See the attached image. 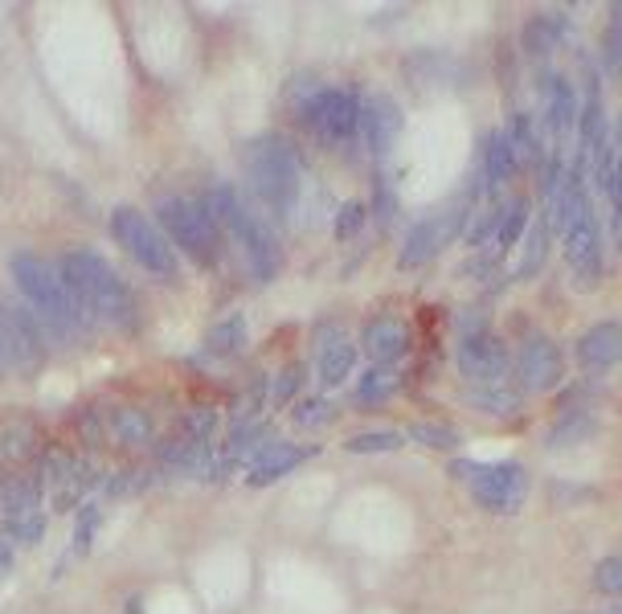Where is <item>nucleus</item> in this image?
<instances>
[{
	"label": "nucleus",
	"mask_w": 622,
	"mask_h": 614,
	"mask_svg": "<svg viewBox=\"0 0 622 614\" xmlns=\"http://www.w3.org/2000/svg\"><path fill=\"white\" fill-rule=\"evenodd\" d=\"M581 172H586V164L577 160L565 184H561L557 201L544 209V217H549V230H557L565 262L577 275V283H598L602 278V226H598V214H594V201L586 193Z\"/></svg>",
	"instance_id": "f257e3e1"
},
{
	"label": "nucleus",
	"mask_w": 622,
	"mask_h": 614,
	"mask_svg": "<svg viewBox=\"0 0 622 614\" xmlns=\"http://www.w3.org/2000/svg\"><path fill=\"white\" fill-rule=\"evenodd\" d=\"M9 275H13L16 292H21V304H30L33 316L46 323V328H54V332L82 337L94 323L91 316H87V307L74 299V292L66 287L62 271H58L54 262L21 250V254L9 259Z\"/></svg>",
	"instance_id": "f03ea898"
},
{
	"label": "nucleus",
	"mask_w": 622,
	"mask_h": 614,
	"mask_svg": "<svg viewBox=\"0 0 622 614\" xmlns=\"http://www.w3.org/2000/svg\"><path fill=\"white\" fill-rule=\"evenodd\" d=\"M66 287L74 292V299L87 307L91 320H103L111 328H131L136 323V299L124 287V278L111 271V262L94 250H66L62 262Z\"/></svg>",
	"instance_id": "7ed1b4c3"
},
{
	"label": "nucleus",
	"mask_w": 622,
	"mask_h": 614,
	"mask_svg": "<svg viewBox=\"0 0 622 614\" xmlns=\"http://www.w3.org/2000/svg\"><path fill=\"white\" fill-rule=\"evenodd\" d=\"M201 201H205V209L214 214V221H218V230H226L233 242H238V250H242V259H246V266H250V275L258 278V283L279 275L283 250H279V242H275V234L266 230V221L250 209L233 184H221V181L209 184Z\"/></svg>",
	"instance_id": "20e7f679"
},
{
	"label": "nucleus",
	"mask_w": 622,
	"mask_h": 614,
	"mask_svg": "<svg viewBox=\"0 0 622 614\" xmlns=\"http://www.w3.org/2000/svg\"><path fill=\"white\" fill-rule=\"evenodd\" d=\"M246 172L254 184V197L263 201L270 214H291L299 201V184H303V164H299L296 148L287 136H254L246 144Z\"/></svg>",
	"instance_id": "39448f33"
},
{
	"label": "nucleus",
	"mask_w": 622,
	"mask_h": 614,
	"mask_svg": "<svg viewBox=\"0 0 622 614\" xmlns=\"http://www.w3.org/2000/svg\"><path fill=\"white\" fill-rule=\"evenodd\" d=\"M451 479L466 484L475 504L483 512H496V516H512L520 512L525 496H529V471L516 459H499V463H475V459H454Z\"/></svg>",
	"instance_id": "423d86ee"
},
{
	"label": "nucleus",
	"mask_w": 622,
	"mask_h": 614,
	"mask_svg": "<svg viewBox=\"0 0 622 614\" xmlns=\"http://www.w3.org/2000/svg\"><path fill=\"white\" fill-rule=\"evenodd\" d=\"M475 197H480V184H466L463 201H454V205H447L442 214H430L422 217L414 230L405 234L402 242V254H398V266L402 271H414V266H426V262H435L447 246L454 242V238H463L466 226H471V217H475Z\"/></svg>",
	"instance_id": "0eeeda50"
},
{
	"label": "nucleus",
	"mask_w": 622,
	"mask_h": 614,
	"mask_svg": "<svg viewBox=\"0 0 622 614\" xmlns=\"http://www.w3.org/2000/svg\"><path fill=\"white\" fill-rule=\"evenodd\" d=\"M160 209V221H164V238L176 242L185 254L201 262V266H214L221 254V230L214 214L205 209L201 197H160L156 201Z\"/></svg>",
	"instance_id": "6e6552de"
},
{
	"label": "nucleus",
	"mask_w": 622,
	"mask_h": 614,
	"mask_svg": "<svg viewBox=\"0 0 622 614\" xmlns=\"http://www.w3.org/2000/svg\"><path fill=\"white\" fill-rule=\"evenodd\" d=\"M111 234H115V242L124 246L127 254L140 262L148 275H156V278L181 275V262H176L172 242L164 238L160 226H152V221L140 214V209L115 205V209H111Z\"/></svg>",
	"instance_id": "1a4fd4ad"
},
{
	"label": "nucleus",
	"mask_w": 622,
	"mask_h": 614,
	"mask_svg": "<svg viewBox=\"0 0 622 614\" xmlns=\"http://www.w3.org/2000/svg\"><path fill=\"white\" fill-rule=\"evenodd\" d=\"M296 115L324 148H341L360 132V99L344 87H320Z\"/></svg>",
	"instance_id": "9d476101"
},
{
	"label": "nucleus",
	"mask_w": 622,
	"mask_h": 614,
	"mask_svg": "<svg viewBox=\"0 0 622 614\" xmlns=\"http://www.w3.org/2000/svg\"><path fill=\"white\" fill-rule=\"evenodd\" d=\"M454 365L471 385H504V377L512 373V353L499 337L483 332H463L454 344Z\"/></svg>",
	"instance_id": "9b49d317"
},
{
	"label": "nucleus",
	"mask_w": 622,
	"mask_h": 614,
	"mask_svg": "<svg viewBox=\"0 0 622 614\" xmlns=\"http://www.w3.org/2000/svg\"><path fill=\"white\" fill-rule=\"evenodd\" d=\"M512 368H516L520 394H549V389H557V385L565 382V356H561L557 344L549 337H541V332L525 337Z\"/></svg>",
	"instance_id": "f8f14e48"
},
{
	"label": "nucleus",
	"mask_w": 622,
	"mask_h": 614,
	"mask_svg": "<svg viewBox=\"0 0 622 614\" xmlns=\"http://www.w3.org/2000/svg\"><path fill=\"white\" fill-rule=\"evenodd\" d=\"M541 111H544V127H549L553 144H557V148H565V139L574 136L577 115H581V107H577V94H574V87H569V78L544 70V78H541Z\"/></svg>",
	"instance_id": "ddd939ff"
},
{
	"label": "nucleus",
	"mask_w": 622,
	"mask_h": 614,
	"mask_svg": "<svg viewBox=\"0 0 622 614\" xmlns=\"http://www.w3.org/2000/svg\"><path fill=\"white\" fill-rule=\"evenodd\" d=\"M402 132V111L389 94H373L360 103V132L357 136L365 139V152L373 160H385L393 152V139Z\"/></svg>",
	"instance_id": "4468645a"
},
{
	"label": "nucleus",
	"mask_w": 622,
	"mask_h": 614,
	"mask_svg": "<svg viewBox=\"0 0 622 614\" xmlns=\"http://www.w3.org/2000/svg\"><path fill=\"white\" fill-rule=\"evenodd\" d=\"M315 459V446H296V443H266L254 459L246 463V484L250 488H266L283 479L287 471H296L299 463Z\"/></svg>",
	"instance_id": "2eb2a0df"
},
{
	"label": "nucleus",
	"mask_w": 622,
	"mask_h": 614,
	"mask_svg": "<svg viewBox=\"0 0 622 614\" xmlns=\"http://www.w3.org/2000/svg\"><path fill=\"white\" fill-rule=\"evenodd\" d=\"M622 361V323L602 320L586 328L577 340V365L581 373H607Z\"/></svg>",
	"instance_id": "dca6fc26"
},
{
	"label": "nucleus",
	"mask_w": 622,
	"mask_h": 614,
	"mask_svg": "<svg viewBox=\"0 0 622 614\" xmlns=\"http://www.w3.org/2000/svg\"><path fill=\"white\" fill-rule=\"evenodd\" d=\"M360 349L369 353L373 365H393L410 353V328L402 320H393V316H377V320L365 323V332H360Z\"/></svg>",
	"instance_id": "f3484780"
},
{
	"label": "nucleus",
	"mask_w": 622,
	"mask_h": 614,
	"mask_svg": "<svg viewBox=\"0 0 622 614\" xmlns=\"http://www.w3.org/2000/svg\"><path fill=\"white\" fill-rule=\"evenodd\" d=\"M516 164H520V160H516L512 144H508V132H487V136H483V172H480L483 189H487V201H496L499 189L512 181Z\"/></svg>",
	"instance_id": "a211bd4d"
},
{
	"label": "nucleus",
	"mask_w": 622,
	"mask_h": 614,
	"mask_svg": "<svg viewBox=\"0 0 622 614\" xmlns=\"http://www.w3.org/2000/svg\"><path fill=\"white\" fill-rule=\"evenodd\" d=\"M598 434V418L590 410H565V414L544 430V451H569V446L590 443Z\"/></svg>",
	"instance_id": "6ab92c4d"
},
{
	"label": "nucleus",
	"mask_w": 622,
	"mask_h": 614,
	"mask_svg": "<svg viewBox=\"0 0 622 614\" xmlns=\"http://www.w3.org/2000/svg\"><path fill=\"white\" fill-rule=\"evenodd\" d=\"M466 406L487 418H516L520 406H525V394L508 389V385H471L466 389Z\"/></svg>",
	"instance_id": "aec40b11"
},
{
	"label": "nucleus",
	"mask_w": 622,
	"mask_h": 614,
	"mask_svg": "<svg viewBox=\"0 0 622 614\" xmlns=\"http://www.w3.org/2000/svg\"><path fill=\"white\" fill-rule=\"evenodd\" d=\"M398 385H402V373L393 365H373L360 373L357 389H353V401H357L360 410H373L381 401H389L398 394Z\"/></svg>",
	"instance_id": "412c9836"
},
{
	"label": "nucleus",
	"mask_w": 622,
	"mask_h": 614,
	"mask_svg": "<svg viewBox=\"0 0 622 614\" xmlns=\"http://www.w3.org/2000/svg\"><path fill=\"white\" fill-rule=\"evenodd\" d=\"M357 368V349L341 340V344H332V349H320V361H315V377L324 389H336V385L348 382V373Z\"/></svg>",
	"instance_id": "4be33fe9"
},
{
	"label": "nucleus",
	"mask_w": 622,
	"mask_h": 614,
	"mask_svg": "<svg viewBox=\"0 0 622 614\" xmlns=\"http://www.w3.org/2000/svg\"><path fill=\"white\" fill-rule=\"evenodd\" d=\"M246 316L242 311H233V316H226V320H218L209 332H205V349L218 356H238L242 349H246Z\"/></svg>",
	"instance_id": "5701e85b"
},
{
	"label": "nucleus",
	"mask_w": 622,
	"mask_h": 614,
	"mask_svg": "<svg viewBox=\"0 0 622 614\" xmlns=\"http://www.w3.org/2000/svg\"><path fill=\"white\" fill-rule=\"evenodd\" d=\"M561 33H565V21L553 13H541L532 16L529 25H525V33H520V42H525V49H529L532 58H544V54H553L561 42Z\"/></svg>",
	"instance_id": "b1692460"
},
{
	"label": "nucleus",
	"mask_w": 622,
	"mask_h": 614,
	"mask_svg": "<svg viewBox=\"0 0 622 614\" xmlns=\"http://www.w3.org/2000/svg\"><path fill=\"white\" fill-rule=\"evenodd\" d=\"M111 434L124 446H143L152 439V418L136 406H119V410H111Z\"/></svg>",
	"instance_id": "393cba45"
},
{
	"label": "nucleus",
	"mask_w": 622,
	"mask_h": 614,
	"mask_svg": "<svg viewBox=\"0 0 622 614\" xmlns=\"http://www.w3.org/2000/svg\"><path fill=\"white\" fill-rule=\"evenodd\" d=\"M508 144H512L516 160H525V164H544L541 136H537V123H532L529 111H516L512 115V123H508Z\"/></svg>",
	"instance_id": "a878e982"
},
{
	"label": "nucleus",
	"mask_w": 622,
	"mask_h": 614,
	"mask_svg": "<svg viewBox=\"0 0 622 614\" xmlns=\"http://www.w3.org/2000/svg\"><path fill=\"white\" fill-rule=\"evenodd\" d=\"M405 434L398 430H360L353 439H344V451L348 455H389V451H402Z\"/></svg>",
	"instance_id": "bb28decb"
},
{
	"label": "nucleus",
	"mask_w": 622,
	"mask_h": 614,
	"mask_svg": "<svg viewBox=\"0 0 622 614\" xmlns=\"http://www.w3.org/2000/svg\"><path fill=\"white\" fill-rule=\"evenodd\" d=\"M529 217H532L529 201H512V205H508V217H504V226H499L496 234V259L499 254H512L516 246H520V238L529 230Z\"/></svg>",
	"instance_id": "cd10ccee"
},
{
	"label": "nucleus",
	"mask_w": 622,
	"mask_h": 614,
	"mask_svg": "<svg viewBox=\"0 0 622 614\" xmlns=\"http://www.w3.org/2000/svg\"><path fill=\"white\" fill-rule=\"evenodd\" d=\"M410 443L426 446V451H454L459 446V430L442 427V422H410Z\"/></svg>",
	"instance_id": "c85d7f7f"
},
{
	"label": "nucleus",
	"mask_w": 622,
	"mask_h": 614,
	"mask_svg": "<svg viewBox=\"0 0 622 614\" xmlns=\"http://www.w3.org/2000/svg\"><path fill=\"white\" fill-rule=\"evenodd\" d=\"M214 430H218V414L209 406H197V410L181 414L176 439H185V443H214Z\"/></svg>",
	"instance_id": "c756f323"
},
{
	"label": "nucleus",
	"mask_w": 622,
	"mask_h": 614,
	"mask_svg": "<svg viewBox=\"0 0 622 614\" xmlns=\"http://www.w3.org/2000/svg\"><path fill=\"white\" fill-rule=\"evenodd\" d=\"M544 254H549V217H541V221L532 226L529 246H525V259H520V266H516V275H520V278H532L537 271H541Z\"/></svg>",
	"instance_id": "7c9ffc66"
},
{
	"label": "nucleus",
	"mask_w": 622,
	"mask_h": 614,
	"mask_svg": "<svg viewBox=\"0 0 622 614\" xmlns=\"http://www.w3.org/2000/svg\"><path fill=\"white\" fill-rule=\"evenodd\" d=\"M365 221H369V205L365 201H344L341 209H336V221H332V234H336V242H348V238H357L365 230Z\"/></svg>",
	"instance_id": "2f4dec72"
},
{
	"label": "nucleus",
	"mask_w": 622,
	"mask_h": 614,
	"mask_svg": "<svg viewBox=\"0 0 622 614\" xmlns=\"http://www.w3.org/2000/svg\"><path fill=\"white\" fill-rule=\"evenodd\" d=\"M4 533L16 541V545H42L46 541V512H25L16 521H4Z\"/></svg>",
	"instance_id": "473e14b6"
},
{
	"label": "nucleus",
	"mask_w": 622,
	"mask_h": 614,
	"mask_svg": "<svg viewBox=\"0 0 622 614\" xmlns=\"http://www.w3.org/2000/svg\"><path fill=\"white\" fill-rule=\"evenodd\" d=\"M594 590L607 599H622V553H610L594 566Z\"/></svg>",
	"instance_id": "72a5a7b5"
},
{
	"label": "nucleus",
	"mask_w": 622,
	"mask_h": 614,
	"mask_svg": "<svg viewBox=\"0 0 622 614\" xmlns=\"http://www.w3.org/2000/svg\"><path fill=\"white\" fill-rule=\"evenodd\" d=\"M303 373H308L303 365H287V368L279 373V377H275V389H270L275 406H287V401H291V398L299 394V389H303Z\"/></svg>",
	"instance_id": "f704fd0d"
},
{
	"label": "nucleus",
	"mask_w": 622,
	"mask_h": 614,
	"mask_svg": "<svg viewBox=\"0 0 622 614\" xmlns=\"http://www.w3.org/2000/svg\"><path fill=\"white\" fill-rule=\"evenodd\" d=\"M99 524H103V512H99V504H87L82 512H78V524H74V549L87 553L91 549L94 533H99Z\"/></svg>",
	"instance_id": "c9c22d12"
},
{
	"label": "nucleus",
	"mask_w": 622,
	"mask_h": 614,
	"mask_svg": "<svg viewBox=\"0 0 622 614\" xmlns=\"http://www.w3.org/2000/svg\"><path fill=\"white\" fill-rule=\"evenodd\" d=\"M332 401L327 398H311V401H303V406H296V427H303V430H311V427H324V422H332Z\"/></svg>",
	"instance_id": "e433bc0d"
},
{
	"label": "nucleus",
	"mask_w": 622,
	"mask_h": 614,
	"mask_svg": "<svg viewBox=\"0 0 622 614\" xmlns=\"http://www.w3.org/2000/svg\"><path fill=\"white\" fill-rule=\"evenodd\" d=\"M0 451H4L9 459H21V455H30V451H33L30 430H21V427L4 430V439H0Z\"/></svg>",
	"instance_id": "4c0bfd02"
},
{
	"label": "nucleus",
	"mask_w": 622,
	"mask_h": 614,
	"mask_svg": "<svg viewBox=\"0 0 622 614\" xmlns=\"http://www.w3.org/2000/svg\"><path fill=\"white\" fill-rule=\"evenodd\" d=\"M82 496H87V488H82V484H74V479H66V488L54 491V508H58V512H74Z\"/></svg>",
	"instance_id": "58836bf2"
},
{
	"label": "nucleus",
	"mask_w": 622,
	"mask_h": 614,
	"mask_svg": "<svg viewBox=\"0 0 622 614\" xmlns=\"http://www.w3.org/2000/svg\"><path fill=\"white\" fill-rule=\"evenodd\" d=\"M377 205H381V209H377V214H381V221H385L389 214H393V205H398V201L389 197V189H385V181H377Z\"/></svg>",
	"instance_id": "ea45409f"
},
{
	"label": "nucleus",
	"mask_w": 622,
	"mask_h": 614,
	"mask_svg": "<svg viewBox=\"0 0 622 614\" xmlns=\"http://www.w3.org/2000/svg\"><path fill=\"white\" fill-rule=\"evenodd\" d=\"M13 569V541L9 537H0V578Z\"/></svg>",
	"instance_id": "a19ab883"
},
{
	"label": "nucleus",
	"mask_w": 622,
	"mask_h": 614,
	"mask_svg": "<svg viewBox=\"0 0 622 614\" xmlns=\"http://www.w3.org/2000/svg\"><path fill=\"white\" fill-rule=\"evenodd\" d=\"M610 30L622 33V4H614V9H610Z\"/></svg>",
	"instance_id": "79ce46f5"
},
{
	"label": "nucleus",
	"mask_w": 622,
	"mask_h": 614,
	"mask_svg": "<svg viewBox=\"0 0 622 614\" xmlns=\"http://www.w3.org/2000/svg\"><path fill=\"white\" fill-rule=\"evenodd\" d=\"M610 614H622V606H614V611H610Z\"/></svg>",
	"instance_id": "37998d69"
},
{
	"label": "nucleus",
	"mask_w": 622,
	"mask_h": 614,
	"mask_svg": "<svg viewBox=\"0 0 622 614\" xmlns=\"http://www.w3.org/2000/svg\"><path fill=\"white\" fill-rule=\"evenodd\" d=\"M0 365H4V361H0Z\"/></svg>",
	"instance_id": "c03bdc74"
}]
</instances>
